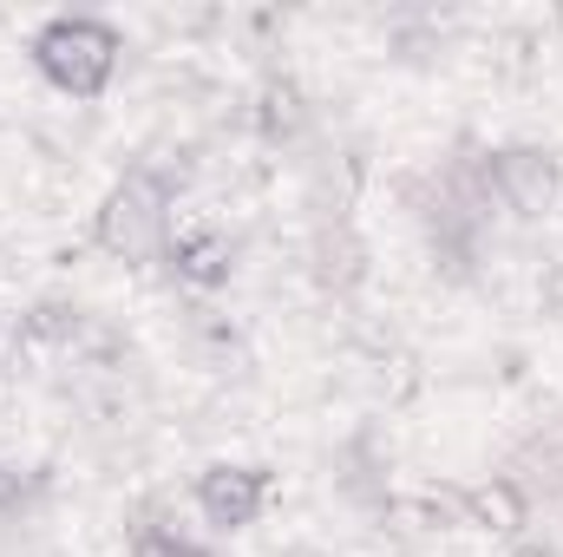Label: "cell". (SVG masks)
<instances>
[{
  "label": "cell",
  "instance_id": "6da1fadb",
  "mask_svg": "<svg viewBox=\"0 0 563 557\" xmlns=\"http://www.w3.org/2000/svg\"><path fill=\"white\" fill-rule=\"evenodd\" d=\"M177 184H184V171H164V164H132L125 177H112L92 210V243L125 270L164 263L177 243V217H170Z\"/></svg>",
  "mask_w": 563,
  "mask_h": 557
},
{
  "label": "cell",
  "instance_id": "7a4b0ae2",
  "mask_svg": "<svg viewBox=\"0 0 563 557\" xmlns=\"http://www.w3.org/2000/svg\"><path fill=\"white\" fill-rule=\"evenodd\" d=\"M26 53H33V73L53 92H66V99H106L112 79H119V66H125V33L112 20H99V13H53V20L33 26Z\"/></svg>",
  "mask_w": 563,
  "mask_h": 557
},
{
  "label": "cell",
  "instance_id": "3957f363",
  "mask_svg": "<svg viewBox=\"0 0 563 557\" xmlns=\"http://www.w3.org/2000/svg\"><path fill=\"white\" fill-rule=\"evenodd\" d=\"M485 190H492V204L505 210V217H518V223H544L551 210L563 204V164L558 151H544V144H492L485 151Z\"/></svg>",
  "mask_w": 563,
  "mask_h": 557
},
{
  "label": "cell",
  "instance_id": "277c9868",
  "mask_svg": "<svg viewBox=\"0 0 563 557\" xmlns=\"http://www.w3.org/2000/svg\"><path fill=\"white\" fill-rule=\"evenodd\" d=\"M269 499H276V472L269 466H256V459H210L203 472H197V485H190V505H197V518L210 525V532H250L263 512H269Z\"/></svg>",
  "mask_w": 563,
  "mask_h": 557
},
{
  "label": "cell",
  "instance_id": "5b68a950",
  "mask_svg": "<svg viewBox=\"0 0 563 557\" xmlns=\"http://www.w3.org/2000/svg\"><path fill=\"white\" fill-rule=\"evenodd\" d=\"M170 276L190 282V288H223V282L236 276V237L230 230H217V223H197V230H177V243H170Z\"/></svg>",
  "mask_w": 563,
  "mask_h": 557
},
{
  "label": "cell",
  "instance_id": "8992f818",
  "mask_svg": "<svg viewBox=\"0 0 563 557\" xmlns=\"http://www.w3.org/2000/svg\"><path fill=\"white\" fill-rule=\"evenodd\" d=\"M361 276H367V250H361V237H354L341 217L321 223V237H314V282L334 288V295H347Z\"/></svg>",
  "mask_w": 563,
  "mask_h": 557
},
{
  "label": "cell",
  "instance_id": "52a82bcc",
  "mask_svg": "<svg viewBox=\"0 0 563 557\" xmlns=\"http://www.w3.org/2000/svg\"><path fill=\"white\" fill-rule=\"evenodd\" d=\"M341 492L354 505H387V459L374 452V439H347L341 446Z\"/></svg>",
  "mask_w": 563,
  "mask_h": 557
},
{
  "label": "cell",
  "instance_id": "ba28073f",
  "mask_svg": "<svg viewBox=\"0 0 563 557\" xmlns=\"http://www.w3.org/2000/svg\"><path fill=\"white\" fill-rule=\"evenodd\" d=\"M256 125H263V139L288 144L301 125H308V106H301V92L288 86V79H276L269 92H263V106H256Z\"/></svg>",
  "mask_w": 563,
  "mask_h": 557
},
{
  "label": "cell",
  "instance_id": "9c48e42d",
  "mask_svg": "<svg viewBox=\"0 0 563 557\" xmlns=\"http://www.w3.org/2000/svg\"><path fill=\"white\" fill-rule=\"evenodd\" d=\"M46 499V479L26 466H0V525H26Z\"/></svg>",
  "mask_w": 563,
  "mask_h": 557
},
{
  "label": "cell",
  "instance_id": "30bf717a",
  "mask_svg": "<svg viewBox=\"0 0 563 557\" xmlns=\"http://www.w3.org/2000/svg\"><path fill=\"white\" fill-rule=\"evenodd\" d=\"M132 557H210L190 532H177V525H164V518H144L139 532H132Z\"/></svg>",
  "mask_w": 563,
  "mask_h": 557
},
{
  "label": "cell",
  "instance_id": "8fae6325",
  "mask_svg": "<svg viewBox=\"0 0 563 557\" xmlns=\"http://www.w3.org/2000/svg\"><path fill=\"white\" fill-rule=\"evenodd\" d=\"M511 557H558V551H551L544 538H518V545H511Z\"/></svg>",
  "mask_w": 563,
  "mask_h": 557
}]
</instances>
